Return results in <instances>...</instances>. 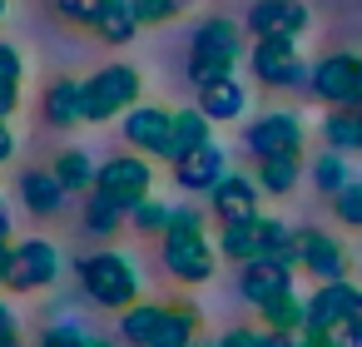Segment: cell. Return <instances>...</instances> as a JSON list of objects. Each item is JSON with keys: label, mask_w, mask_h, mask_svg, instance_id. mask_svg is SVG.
I'll return each mask as SVG.
<instances>
[{"label": "cell", "mask_w": 362, "mask_h": 347, "mask_svg": "<svg viewBox=\"0 0 362 347\" xmlns=\"http://www.w3.org/2000/svg\"><path fill=\"white\" fill-rule=\"evenodd\" d=\"M258 317L268 322V332H303L308 327V298L298 293H278L258 307Z\"/></svg>", "instance_id": "d4e9b609"}, {"label": "cell", "mask_w": 362, "mask_h": 347, "mask_svg": "<svg viewBox=\"0 0 362 347\" xmlns=\"http://www.w3.org/2000/svg\"><path fill=\"white\" fill-rule=\"evenodd\" d=\"M357 110H362V105H357Z\"/></svg>", "instance_id": "7dc6e473"}, {"label": "cell", "mask_w": 362, "mask_h": 347, "mask_svg": "<svg viewBox=\"0 0 362 347\" xmlns=\"http://www.w3.org/2000/svg\"><path fill=\"white\" fill-rule=\"evenodd\" d=\"M298 268H308L317 283H342L347 278V248L322 228H303L298 233Z\"/></svg>", "instance_id": "5bb4252c"}, {"label": "cell", "mask_w": 362, "mask_h": 347, "mask_svg": "<svg viewBox=\"0 0 362 347\" xmlns=\"http://www.w3.org/2000/svg\"><path fill=\"white\" fill-rule=\"evenodd\" d=\"M21 204H25L35 218H55V213H65L70 194H65V184L55 179V169H25V174H21Z\"/></svg>", "instance_id": "ffe728a7"}, {"label": "cell", "mask_w": 362, "mask_h": 347, "mask_svg": "<svg viewBox=\"0 0 362 347\" xmlns=\"http://www.w3.org/2000/svg\"><path fill=\"white\" fill-rule=\"evenodd\" d=\"M238 293L253 307H263L278 293H293V263H283V258H253V263H243L238 268Z\"/></svg>", "instance_id": "9a60e30c"}, {"label": "cell", "mask_w": 362, "mask_h": 347, "mask_svg": "<svg viewBox=\"0 0 362 347\" xmlns=\"http://www.w3.org/2000/svg\"><path fill=\"white\" fill-rule=\"evenodd\" d=\"M303 30H308L303 0H258L248 11V35L253 40H298Z\"/></svg>", "instance_id": "4fadbf2b"}, {"label": "cell", "mask_w": 362, "mask_h": 347, "mask_svg": "<svg viewBox=\"0 0 362 347\" xmlns=\"http://www.w3.org/2000/svg\"><path fill=\"white\" fill-rule=\"evenodd\" d=\"M258 189L263 194H293L303 179V154H278V159H258Z\"/></svg>", "instance_id": "484cf974"}, {"label": "cell", "mask_w": 362, "mask_h": 347, "mask_svg": "<svg viewBox=\"0 0 362 347\" xmlns=\"http://www.w3.org/2000/svg\"><path fill=\"white\" fill-rule=\"evenodd\" d=\"M238 60H243V30L233 20L214 16V20H204L194 30V40H189V80L199 90L214 85V80H228Z\"/></svg>", "instance_id": "3957f363"}, {"label": "cell", "mask_w": 362, "mask_h": 347, "mask_svg": "<svg viewBox=\"0 0 362 347\" xmlns=\"http://www.w3.org/2000/svg\"><path fill=\"white\" fill-rule=\"evenodd\" d=\"M308 90L327 110H357L362 105V55H327L313 65Z\"/></svg>", "instance_id": "ba28073f"}, {"label": "cell", "mask_w": 362, "mask_h": 347, "mask_svg": "<svg viewBox=\"0 0 362 347\" xmlns=\"http://www.w3.org/2000/svg\"><path fill=\"white\" fill-rule=\"evenodd\" d=\"M55 16L75 20V25H90L95 20V0H55Z\"/></svg>", "instance_id": "836d02e7"}, {"label": "cell", "mask_w": 362, "mask_h": 347, "mask_svg": "<svg viewBox=\"0 0 362 347\" xmlns=\"http://www.w3.org/2000/svg\"><path fill=\"white\" fill-rule=\"evenodd\" d=\"M95 194H105V199H115L124 213L134 208V204H144L149 194H154V164L144 159V154H115V159H105L100 164V174H95Z\"/></svg>", "instance_id": "8992f818"}, {"label": "cell", "mask_w": 362, "mask_h": 347, "mask_svg": "<svg viewBox=\"0 0 362 347\" xmlns=\"http://www.w3.org/2000/svg\"><path fill=\"white\" fill-rule=\"evenodd\" d=\"M194 347H218V342H199V337H194Z\"/></svg>", "instance_id": "bcb514c9"}, {"label": "cell", "mask_w": 362, "mask_h": 347, "mask_svg": "<svg viewBox=\"0 0 362 347\" xmlns=\"http://www.w3.org/2000/svg\"><path fill=\"white\" fill-rule=\"evenodd\" d=\"M124 223H129V213H124L115 199H105V194H85V233H95V238H115Z\"/></svg>", "instance_id": "83f0119b"}, {"label": "cell", "mask_w": 362, "mask_h": 347, "mask_svg": "<svg viewBox=\"0 0 362 347\" xmlns=\"http://www.w3.org/2000/svg\"><path fill=\"white\" fill-rule=\"evenodd\" d=\"M11 159H16V129L0 119V164H11Z\"/></svg>", "instance_id": "8d00e7d4"}, {"label": "cell", "mask_w": 362, "mask_h": 347, "mask_svg": "<svg viewBox=\"0 0 362 347\" xmlns=\"http://www.w3.org/2000/svg\"><path fill=\"white\" fill-rule=\"evenodd\" d=\"M228 174V154L218 149V144H204V149H194V154H184L179 164H174V184L184 189V194H214V184Z\"/></svg>", "instance_id": "e0dca14e"}, {"label": "cell", "mask_w": 362, "mask_h": 347, "mask_svg": "<svg viewBox=\"0 0 362 347\" xmlns=\"http://www.w3.org/2000/svg\"><path fill=\"white\" fill-rule=\"evenodd\" d=\"M342 342H347V347H362V317H352V322L342 327Z\"/></svg>", "instance_id": "b9f144b4"}, {"label": "cell", "mask_w": 362, "mask_h": 347, "mask_svg": "<svg viewBox=\"0 0 362 347\" xmlns=\"http://www.w3.org/2000/svg\"><path fill=\"white\" fill-rule=\"evenodd\" d=\"M6 16H11V0H0V20H6Z\"/></svg>", "instance_id": "f6af8a7d"}, {"label": "cell", "mask_w": 362, "mask_h": 347, "mask_svg": "<svg viewBox=\"0 0 362 347\" xmlns=\"http://www.w3.org/2000/svg\"><path fill=\"white\" fill-rule=\"evenodd\" d=\"M332 208L347 228H362V184H347L342 194H332Z\"/></svg>", "instance_id": "1f68e13d"}, {"label": "cell", "mask_w": 362, "mask_h": 347, "mask_svg": "<svg viewBox=\"0 0 362 347\" xmlns=\"http://www.w3.org/2000/svg\"><path fill=\"white\" fill-rule=\"evenodd\" d=\"M352 317H362V288H352L347 278L342 283H322L308 298V327L303 332H342Z\"/></svg>", "instance_id": "7c38bea8"}, {"label": "cell", "mask_w": 362, "mask_h": 347, "mask_svg": "<svg viewBox=\"0 0 362 347\" xmlns=\"http://www.w3.org/2000/svg\"><path fill=\"white\" fill-rule=\"evenodd\" d=\"M204 144H214V124L199 114V105L194 110H174V129H169V144H164V164H179L184 154H194Z\"/></svg>", "instance_id": "44dd1931"}, {"label": "cell", "mask_w": 362, "mask_h": 347, "mask_svg": "<svg viewBox=\"0 0 362 347\" xmlns=\"http://www.w3.org/2000/svg\"><path fill=\"white\" fill-rule=\"evenodd\" d=\"M258 337L263 332H253V327H233V332L218 337V347H258Z\"/></svg>", "instance_id": "e575fe53"}, {"label": "cell", "mask_w": 362, "mask_h": 347, "mask_svg": "<svg viewBox=\"0 0 362 347\" xmlns=\"http://www.w3.org/2000/svg\"><path fill=\"white\" fill-rule=\"evenodd\" d=\"M169 223H174V204H169V199H154V194H149L144 204L129 208V228H134L139 238H164Z\"/></svg>", "instance_id": "f1b7e54d"}, {"label": "cell", "mask_w": 362, "mask_h": 347, "mask_svg": "<svg viewBox=\"0 0 362 347\" xmlns=\"http://www.w3.org/2000/svg\"><path fill=\"white\" fill-rule=\"evenodd\" d=\"M194 105H199V114H204L209 124H233V119H243V114H248V90L228 75V80L204 85Z\"/></svg>", "instance_id": "d6986e66"}, {"label": "cell", "mask_w": 362, "mask_h": 347, "mask_svg": "<svg viewBox=\"0 0 362 347\" xmlns=\"http://www.w3.org/2000/svg\"><path fill=\"white\" fill-rule=\"evenodd\" d=\"M90 30H95L105 45H129L144 25L134 20V6H129V0H95V20H90Z\"/></svg>", "instance_id": "7402d4cb"}, {"label": "cell", "mask_w": 362, "mask_h": 347, "mask_svg": "<svg viewBox=\"0 0 362 347\" xmlns=\"http://www.w3.org/2000/svg\"><path fill=\"white\" fill-rule=\"evenodd\" d=\"M243 144L253 159H278V154H303V119L293 110H268L243 129Z\"/></svg>", "instance_id": "30bf717a"}, {"label": "cell", "mask_w": 362, "mask_h": 347, "mask_svg": "<svg viewBox=\"0 0 362 347\" xmlns=\"http://www.w3.org/2000/svg\"><path fill=\"white\" fill-rule=\"evenodd\" d=\"M6 273H11V243H0V288H6Z\"/></svg>", "instance_id": "7bdbcfd3"}, {"label": "cell", "mask_w": 362, "mask_h": 347, "mask_svg": "<svg viewBox=\"0 0 362 347\" xmlns=\"http://www.w3.org/2000/svg\"><path fill=\"white\" fill-rule=\"evenodd\" d=\"M40 114H45L50 129H75V124H85V80H75V75L50 80V85H45V100H40Z\"/></svg>", "instance_id": "2e32d148"}, {"label": "cell", "mask_w": 362, "mask_h": 347, "mask_svg": "<svg viewBox=\"0 0 362 347\" xmlns=\"http://www.w3.org/2000/svg\"><path fill=\"white\" fill-rule=\"evenodd\" d=\"M0 332H21V312L11 302H0Z\"/></svg>", "instance_id": "ab89813d"}, {"label": "cell", "mask_w": 362, "mask_h": 347, "mask_svg": "<svg viewBox=\"0 0 362 347\" xmlns=\"http://www.w3.org/2000/svg\"><path fill=\"white\" fill-rule=\"evenodd\" d=\"M50 169H55V179L65 184V194H95V174H100V164H95L85 149H60Z\"/></svg>", "instance_id": "603a6c76"}, {"label": "cell", "mask_w": 362, "mask_h": 347, "mask_svg": "<svg viewBox=\"0 0 362 347\" xmlns=\"http://www.w3.org/2000/svg\"><path fill=\"white\" fill-rule=\"evenodd\" d=\"M21 110V90H6V85H0V119H11Z\"/></svg>", "instance_id": "f35d334b"}, {"label": "cell", "mask_w": 362, "mask_h": 347, "mask_svg": "<svg viewBox=\"0 0 362 347\" xmlns=\"http://www.w3.org/2000/svg\"><path fill=\"white\" fill-rule=\"evenodd\" d=\"M75 278H80V293L95 302V307H110V312H124L139 302L144 293V278H139V263L124 253V248H100V253H85L75 263Z\"/></svg>", "instance_id": "7a4b0ae2"}, {"label": "cell", "mask_w": 362, "mask_h": 347, "mask_svg": "<svg viewBox=\"0 0 362 347\" xmlns=\"http://www.w3.org/2000/svg\"><path fill=\"white\" fill-rule=\"evenodd\" d=\"M139 100H144V75L134 65L115 60L85 80V124H110V119L129 114Z\"/></svg>", "instance_id": "277c9868"}, {"label": "cell", "mask_w": 362, "mask_h": 347, "mask_svg": "<svg viewBox=\"0 0 362 347\" xmlns=\"http://www.w3.org/2000/svg\"><path fill=\"white\" fill-rule=\"evenodd\" d=\"M134 6V20L139 25H169V20H179L194 0H129Z\"/></svg>", "instance_id": "4dcf8cb0"}, {"label": "cell", "mask_w": 362, "mask_h": 347, "mask_svg": "<svg viewBox=\"0 0 362 347\" xmlns=\"http://www.w3.org/2000/svg\"><path fill=\"white\" fill-rule=\"evenodd\" d=\"M258 199H263V189H258V179H248V174H223V179L214 184V194H209L218 223L253 218V213H258Z\"/></svg>", "instance_id": "ac0fdd59"}, {"label": "cell", "mask_w": 362, "mask_h": 347, "mask_svg": "<svg viewBox=\"0 0 362 347\" xmlns=\"http://www.w3.org/2000/svg\"><path fill=\"white\" fill-rule=\"evenodd\" d=\"M313 184H317L322 194H342V189L352 184V179H347V154H332V149L317 154V159H313Z\"/></svg>", "instance_id": "f546056e"}, {"label": "cell", "mask_w": 362, "mask_h": 347, "mask_svg": "<svg viewBox=\"0 0 362 347\" xmlns=\"http://www.w3.org/2000/svg\"><path fill=\"white\" fill-rule=\"evenodd\" d=\"M0 243H16V223H11V208L0 204Z\"/></svg>", "instance_id": "60d3db41"}, {"label": "cell", "mask_w": 362, "mask_h": 347, "mask_svg": "<svg viewBox=\"0 0 362 347\" xmlns=\"http://www.w3.org/2000/svg\"><path fill=\"white\" fill-rule=\"evenodd\" d=\"M0 347H25V342H21V332H0Z\"/></svg>", "instance_id": "ee69618b"}, {"label": "cell", "mask_w": 362, "mask_h": 347, "mask_svg": "<svg viewBox=\"0 0 362 347\" xmlns=\"http://www.w3.org/2000/svg\"><path fill=\"white\" fill-rule=\"evenodd\" d=\"M298 347H347L342 332H298Z\"/></svg>", "instance_id": "d590c367"}, {"label": "cell", "mask_w": 362, "mask_h": 347, "mask_svg": "<svg viewBox=\"0 0 362 347\" xmlns=\"http://www.w3.org/2000/svg\"><path fill=\"white\" fill-rule=\"evenodd\" d=\"M35 347H124V342H115V337H100V332H90V327H85L80 317H65V322L45 327Z\"/></svg>", "instance_id": "4316f807"}, {"label": "cell", "mask_w": 362, "mask_h": 347, "mask_svg": "<svg viewBox=\"0 0 362 347\" xmlns=\"http://www.w3.org/2000/svg\"><path fill=\"white\" fill-rule=\"evenodd\" d=\"M248 65H253V80L268 90H308V75H313L298 60V40H258Z\"/></svg>", "instance_id": "9c48e42d"}, {"label": "cell", "mask_w": 362, "mask_h": 347, "mask_svg": "<svg viewBox=\"0 0 362 347\" xmlns=\"http://www.w3.org/2000/svg\"><path fill=\"white\" fill-rule=\"evenodd\" d=\"M55 283H60V248L50 238H16L6 288L11 293H45Z\"/></svg>", "instance_id": "52a82bcc"}, {"label": "cell", "mask_w": 362, "mask_h": 347, "mask_svg": "<svg viewBox=\"0 0 362 347\" xmlns=\"http://www.w3.org/2000/svg\"><path fill=\"white\" fill-rule=\"evenodd\" d=\"M21 80H25V60H21V50H16L11 40H0V85H6V90H21Z\"/></svg>", "instance_id": "d6a6232c"}, {"label": "cell", "mask_w": 362, "mask_h": 347, "mask_svg": "<svg viewBox=\"0 0 362 347\" xmlns=\"http://www.w3.org/2000/svg\"><path fill=\"white\" fill-rule=\"evenodd\" d=\"M322 139L332 154H362V110H327Z\"/></svg>", "instance_id": "cb8c5ba5"}, {"label": "cell", "mask_w": 362, "mask_h": 347, "mask_svg": "<svg viewBox=\"0 0 362 347\" xmlns=\"http://www.w3.org/2000/svg\"><path fill=\"white\" fill-rule=\"evenodd\" d=\"M159 263L174 283H209L218 268V248L209 243L204 228H169L159 238Z\"/></svg>", "instance_id": "5b68a950"}, {"label": "cell", "mask_w": 362, "mask_h": 347, "mask_svg": "<svg viewBox=\"0 0 362 347\" xmlns=\"http://www.w3.org/2000/svg\"><path fill=\"white\" fill-rule=\"evenodd\" d=\"M199 337V307L194 302H134L119 312V342L124 347H194Z\"/></svg>", "instance_id": "6da1fadb"}, {"label": "cell", "mask_w": 362, "mask_h": 347, "mask_svg": "<svg viewBox=\"0 0 362 347\" xmlns=\"http://www.w3.org/2000/svg\"><path fill=\"white\" fill-rule=\"evenodd\" d=\"M169 129H174V110H164V105H144V100H139L129 114H119L124 149H129V154H144V159H164Z\"/></svg>", "instance_id": "8fae6325"}, {"label": "cell", "mask_w": 362, "mask_h": 347, "mask_svg": "<svg viewBox=\"0 0 362 347\" xmlns=\"http://www.w3.org/2000/svg\"><path fill=\"white\" fill-rule=\"evenodd\" d=\"M258 347H298V332H268V327H263Z\"/></svg>", "instance_id": "74e56055"}]
</instances>
